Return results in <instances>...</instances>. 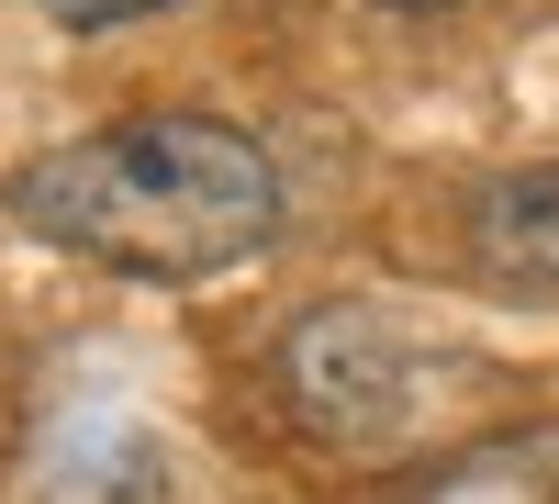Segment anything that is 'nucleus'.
Segmentation results:
<instances>
[{"mask_svg":"<svg viewBox=\"0 0 559 504\" xmlns=\"http://www.w3.org/2000/svg\"><path fill=\"white\" fill-rule=\"evenodd\" d=\"M23 12L68 23V34H112V23H146V12H179V0H23Z\"/></svg>","mask_w":559,"mask_h":504,"instance_id":"4","label":"nucleus"},{"mask_svg":"<svg viewBox=\"0 0 559 504\" xmlns=\"http://www.w3.org/2000/svg\"><path fill=\"white\" fill-rule=\"evenodd\" d=\"M269 382H280L302 437L347 448V460H403V448H426L481 392V359L426 337L392 303H313V314L280 326Z\"/></svg>","mask_w":559,"mask_h":504,"instance_id":"2","label":"nucleus"},{"mask_svg":"<svg viewBox=\"0 0 559 504\" xmlns=\"http://www.w3.org/2000/svg\"><path fill=\"white\" fill-rule=\"evenodd\" d=\"M0 224L112 269V281L191 292L269 258L292 224V191H280V157L224 113H123L23 157L0 179Z\"/></svg>","mask_w":559,"mask_h":504,"instance_id":"1","label":"nucleus"},{"mask_svg":"<svg viewBox=\"0 0 559 504\" xmlns=\"http://www.w3.org/2000/svg\"><path fill=\"white\" fill-rule=\"evenodd\" d=\"M459 247H471V281L503 303H559V157L492 168L471 202H459Z\"/></svg>","mask_w":559,"mask_h":504,"instance_id":"3","label":"nucleus"}]
</instances>
